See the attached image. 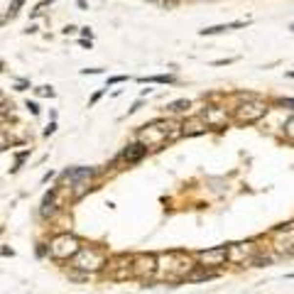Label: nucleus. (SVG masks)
<instances>
[{"label": "nucleus", "instance_id": "nucleus-13", "mask_svg": "<svg viewBox=\"0 0 294 294\" xmlns=\"http://www.w3.org/2000/svg\"><path fill=\"white\" fill-rule=\"evenodd\" d=\"M120 81H125V76H113L108 84H120Z\"/></svg>", "mask_w": 294, "mask_h": 294}, {"label": "nucleus", "instance_id": "nucleus-9", "mask_svg": "<svg viewBox=\"0 0 294 294\" xmlns=\"http://www.w3.org/2000/svg\"><path fill=\"white\" fill-rule=\"evenodd\" d=\"M223 30H228L226 25H216V27H206V30H201V35H216V32H223Z\"/></svg>", "mask_w": 294, "mask_h": 294}, {"label": "nucleus", "instance_id": "nucleus-16", "mask_svg": "<svg viewBox=\"0 0 294 294\" xmlns=\"http://www.w3.org/2000/svg\"><path fill=\"white\" fill-rule=\"evenodd\" d=\"M47 3H52V0H47Z\"/></svg>", "mask_w": 294, "mask_h": 294}, {"label": "nucleus", "instance_id": "nucleus-5", "mask_svg": "<svg viewBox=\"0 0 294 294\" xmlns=\"http://www.w3.org/2000/svg\"><path fill=\"white\" fill-rule=\"evenodd\" d=\"M223 257H226V250H223V248H218V250H209V252H201V260H204V262H211V265H221Z\"/></svg>", "mask_w": 294, "mask_h": 294}, {"label": "nucleus", "instance_id": "nucleus-6", "mask_svg": "<svg viewBox=\"0 0 294 294\" xmlns=\"http://www.w3.org/2000/svg\"><path fill=\"white\" fill-rule=\"evenodd\" d=\"M204 118H206V123H209V125H218V123H223V120H226V113H223V110H218V108H211L209 113H204Z\"/></svg>", "mask_w": 294, "mask_h": 294}, {"label": "nucleus", "instance_id": "nucleus-12", "mask_svg": "<svg viewBox=\"0 0 294 294\" xmlns=\"http://www.w3.org/2000/svg\"><path fill=\"white\" fill-rule=\"evenodd\" d=\"M279 105H284V108H292V110H294V98H282V101H279Z\"/></svg>", "mask_w": 294, "mask_h": 294}, {"label": "nucleus", "instance_id": "nucleus-2", "mask_svg": "<svg viewBox=\"0 0 294 294\" xmlns=\"http://www.w3.org/2000/svg\"><path fill=\"white\" fill-rule=\"evenodd\" d=\"M262 115H265V105L257 103V101L245 103V105H240V110H238V120H243V123H252V120H257V118H262Z\"/></svg>", "mask_w": 294, "mask_h": 294}, {"label": "nucleus", "instance_id": "nucleus-3", "mask_svg": "<svg viewBox=\"0 0 294 294\" xmlns=\"http://www.w3.org/2000/svg\"><path fill=\"white\" fill-rule=\"evenodd\" d=\"M93 177V169L91 167H79V169H66L64 172V179L71 184V182H79V179H91Z\"/></svg>", "mask_w": 294, "mask_h": 294}, {"label": "nucleus", "instance_id": "nucleus-10", "mask_svg": "<svg viewBox=\"0 0 294 294\" xmlns=\"http://www.w3.org/2000/svg\"><path fill=\"white\" fill-rule=\"evenodd\" d=\"M284 132H287L289 137H294V118H289V120L284 123Z\"/></svg>", "mask_w": 294, "mask_h": 294}, {"label": "nucleus", "instance_id": "nucleus-11", "mask_svg": "<svg viewBox=\"0 0 294 294\" xmlns=\"http://www.w3.org/2000/svg\"><path fill=\"white\" fill-rule=\"evenodd\" d=\"M22 3H25V0H13V5H10V8H8V10H10V18H13V15H15V13H18V8H20V5H22Z\"/></svg>", "mask_w": 294, "mask_h": 294}, {"label": "nucleus", "instance_id": "nucleus-14", "mask_svg": "<svg viewBox=\"0 0 294 294\" xmlns=\"http://www.w3.org/2000/svg\"><path fill=\"white\" fill-rule=\"evenodd\" d=\"M27 108H30L32 113H40V108H37V103H27Z\"/></svg>", "mask_w": 294, "mask_h": 294}, {"label": "nucleus", "instance_id": "nucleus-15", "mask_svg": "<svg viewBox=\"0 0 294 294\" xmlns=\"http://www.w3.org/2000/svg\"><path fill=\"white\" fill-rule=\"evenodd\" d=\"M54 127H57V125H54V123H49V127L44 130V135H52V132H54Z\"/></svg>", "mask_w": 294, "mask_h": 294}, {"label": "nucleus", "instance_id": "nucleus-1", "mask_svg": "<svg viewBox=\"0 0 294 294\" xmlns=\"http://www.w3.org/2000/svg\"><path fill=\"white\" fill-rule=\"evenodd\" d=\"M79 250H81V248H79V240H76L74 235H59V238H54L52 245H49V252H52L54 257H59V260L74 257Z\"/></svg>", "mask_w": 294, "mask_h": 294}, {"label": "nucleus", "instance_id": "nucleus-4", "mask_svg": "<svg viewBox=\"0 0 294 294\" xmlns=\"http://www.w3.org/2000/svg\"><path fill=\"white\" fill-rule=\"evenodd\" d=\"M145 152H147V147L137 142V145H130V147H127V150L123 152V157H125L127 162H135V160H140V157H142Z\"/></svg>", "mask_w": 294, "mask_h": 294}, {"label": "nucleus", "instance_id": "nucleus-17", "mask_svg": "<svg viewBox=\"0 0 294 294\" xmlns=\"http://www.w3.org/2000/svg\"><path fill=\"white\" fill-rule=\"evenodd\" d=\"M150 3H155V0H150Z\"/></svg>", "mask_w": 294, "mask_h": 294}, {"label": "nucleus", "instance_id": "nucleus-7", "mask_svg": "<svg viewBox=\"0 0 294 294\" xmlns=\"http://www.w3.org/2000/svg\"><path fill=\"white\" fill-rule=\"evenodd\" d=\"M187 108H189V101H174V103H169L172 113H179V110H187Z\"/></svg>", "mask_w": 294, "mask_h": 294}, {"label": "nucleus", "instance_id": "nucleus-18", "mask_svg": "<svg viewBox=\"0 0 294 294\" xmlns=\"http://www.w3.org/2000/svg\"><path fill=\"white\" fill-rule=\"evenodd\" d=\"M292 30H294V25H292Z\"/></svg>", "mask_w": 294, "mask_h": 294}, {"label": "nucleus", "instance_id": "nucleus-8", "mask_svg": "<svg viewBox=\"0 0 294 294\" xmlns=\"http://www.w3.org/2000/svg\"><path fill=\"white\" fill-rule=\"evenodd\" d=\"M142 81H152V84H169L172 76H150V79H142Z\"/></svg>", "mask_w": 294, "mask_h": 294}]
</instances>
